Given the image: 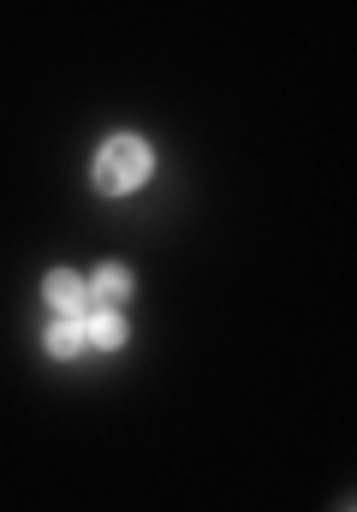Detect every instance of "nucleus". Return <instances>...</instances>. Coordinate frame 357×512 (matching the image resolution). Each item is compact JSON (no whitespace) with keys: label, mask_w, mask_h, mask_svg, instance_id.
I'll return each instance as SVG.
<instances>
[{"label":"nucleus","mask_w":357,"mask_h":512,"mask_svg":"<svg viewBox=\"0 0 357 512\" xmlns=\"http://www.w3.org/2000/svg\"><path fill=\"white\" fill-rule=\"evenodd\" d=\"M42 298H48L54 316H72V322H78V316L90 310V280L72 274V268H54V274L42 280Z\"/></svg>","instance_id":"nucleus-2"},{"label":"nucleus","mask_w":357,"mask_h":512,"mask_svg":"<svg viewBox=\"0 0 357 512\" xmlns=\"http://www.w3.org/2000/svg\"><path fill=\"white\" fill-rule=\"evenodd\" d=\"M42 352H48L54 364H72V358L84 352V328H78L72 316H54V322L42 328Z\"/></svg>","instance_id":"nucleus-5"},{"label":"nucleus","mask_w":357,"mask_h":512,"mask_svg":"<svg viewBox=\"0 0 357 512\" xmlns=\"http://www.w3.org/2000/svg\"><path fill=\"white\" fill-rule=\"evenodd\" d=\"M125 298H131V268H125V262H102V268L90 274V304L119 310Z\"/></svg>","instance_id":"nucleus-4"},{"label":"nucleus","mask_w":357,"mask_h":512,"mask_svg":"<svg viewBox=\"0 0 357 512\" xmlns=\"http://www.w3.org/2000/svg\"><path fill=\"white\" fill-rule=\"evenodd\" d=\"M149 173H155V149L143 137H108L96 149V167H90V179H96L102 197H131Z\"/></svg>","instance_id":"nucleus-1"},{"label":"nucleus","mask_w":357,"mask_h":512,"mask_svg":"<svg viewBox=\"0 0 357 512\" xmlns=\"http://www.w3.org/2000/svg\"><path fill=\"white\" fill-rule=\"evenodd\" d=\"M78 328H84V346H96V352H119V346H125V316L108 310V304L84 310V316H78Z\"/></svg>","instance_id":"nucleus-3"}]
</instances>
